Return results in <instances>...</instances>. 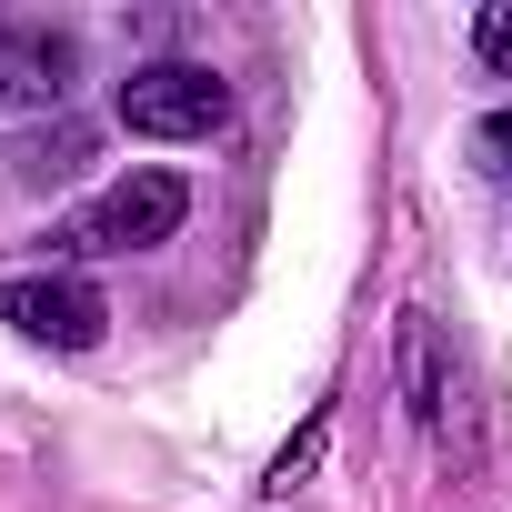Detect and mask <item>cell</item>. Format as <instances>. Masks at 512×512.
Returning <instances> with one entry per match:
<instances>
[{
  "label": "cell",
  "mask_w": 512,
  "mask_h": 512,
  "mask_svg": "<svg viewBox=\"0 0 512 512\" xmlns=\"http://www.w3.org/2000/svg\"><path fill=\"white\" fill-rule=\"evenodd\" d=\"M191 221V181L181 171H131V181H111V191H91L61 231H51V251L61 262H111V251H161L171 231Z\"/></svg>",
  "instance_id": "obj_1"
},
{
  "label": "cell",
  "mask_w": 512,
  "mask_h": 512,
  "mask_svg": "<svg viewBox=\"0 0 512 512\" xmlns=\"http://www.w3.org/2000/svg\"><path fill=\"white\" fill-rule=\"evenodd\" d=\"M111 111H121L131 141H211V131L231 121V81H221L211 61H141V71L111 91Z\"/></svg>",
  "instance_id": "obj_2"
},
{
  "label": "cell",
  "mask_w": 512,
  "mask_h": 512,
  "mask_svg": "<svg viewBox=\"0 0 512 512\" xmlns=\"http://www.w3.org/2000/svg\"><path fill=\"white\" fill-rule=\"evenodd\" d=\"M0 322H11L21 342H51V352H91L111 332V302L81 272H11L0 282Z\"/></svg>",
  "instance_id": "obj_3"
},
{
  "label": "cell",
  "mask_w": 512,
  "mask_h": 512,
  "mask_svg": "<svg viewBox=\"0 0 512 512\" xmlns=\"http://www.w3.org/2000/svg\"><path fill=\"white\" fill-rule=\"evenodd\" d=\"M81 81V41L51 21H0V111H61Z\"/></svg>",
  "instance_id": "obj_4"
},
{
  "label": "cell",
  "mask_w": 512,
  "mask_h": 512,
  "mask_svg": "<svg viewBox=\"0 0 512 512\" xmlns=\"http://www.w3.org/2000/svg\"><path fill=\"white\" fill-rule=\"evenodd\" d=\"M392 382H402V412H412L422 432H442V412H452V362H442L432 312H392Z\"/></svg>",
  "instance_id": "obj_5"
},
{
  "label": "cell",
  "mask_w": 512,
  "mask_h": 512,
  "mask_svg": "<svg viewBox=\"0 0 512 512\" xmlns=\"http://www.w3.org/2000/svg\"><path fill=\"white\" fill-rule=\"evenodd\" d=\"M322 452H332V402H312V412H302V432H292V442L272 452V472H262V492H272V502H292V492H302V482L322 472Z\"/></svg>",
  "instance_id": "obj_6"
},
{
  "label": "cell",
  "mask_w": 512,
  "mask_h": 512,
  "mask_svg": "<svg viewBox=\"0 0 512 512\" xmlns=\"http://www.w3.org/2000/svg\"><path fill=\"white\" fill-rule=\"evenodd\" d=\"M472 51H482L492 71H512V0H492V11L472 21Z\"/></svg>",
  "instance_id": "obj_7"
},
{
  "label": "cell",
  "mask_w": 512,
  "mask_h": 512,
  "mask_svg": "<svg viewBox=\"0 0 512 512\" xmlns=\"http://www.w3.org/2000/svg\"><path fill=\"white\" fill-rule=\"evenodd\" d=\"M482 141H492V151H512V111H492V121H482Z\"/></svg>",
  "instance_id": "obj_8"
}]
</instances>
